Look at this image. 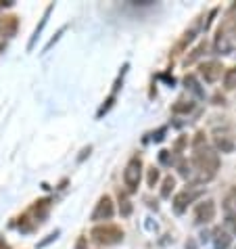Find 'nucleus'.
Wrapping results in <instances>:
<instances>
[{
	"instance_id": "obj_1",
	"label": "nucleus",
	"mask_w": 236,
	"mask_h": 249,
	"mask_svg": "<svg viewBox=\"0 0 236 249\" xmlns=\"http://www.w3.org/2000/svg\"><path fill=\"white\" fill-rule=\"evenodd\" d=\"M192 151H194V155L190 159V163H192V182H199V184L209 182L219 170V155L215 153L211 147H207L203 132H199L197 138H194Z\"/></svg>"
},
{
	"instance_id": "obj_2",
	"label": "nucleus",
	"mask_w": 236,
	"mask_h": 249,
	"mask_svg": "<svg viewBox=\"0 0 236 249\" xmlns=\"http://www.w3.org/2000/svg\"><path fill=\"white\" fill-rule=\"evenodd\" d=\"M90 234L99 245H117L123 241V231L115 224H99L92 228Z\"/></svg>"
},
{
	"instance_id": "obj_3",
	"label": "nucleus",
	"mask_w": 236,
	"mask_h": 249,
	"mask_svg": "<svg viewBox=\"0 0 236 249\" xmlns=\"http://www.w3.org/2000/svg\"><path fill=\"white\" fill-rule=\"evenodd\" d=\"M140 178H142V159L138 155H134L126 163V170H123V184H126L128 193H136L138 191Z\"/></svg>"
},
{
	"instance_id": "obj_4",
	"label": "nucleus",
	"mask_w": 236,
	"mask_h": 249,
	"mask_svg": "<svg viewBox=\"0 0 236 249\" xmlns=\"http://www.w3.org/2000/svg\"><path fill=\"white\" fill-rule=\"evenodd\" d=\"M115 213V205H113V199H111L109 195H102L99 199V203H96L92 216H90V220L92 222H105V220H111Z\"/></svg>"
},
{
	"instance_id": "obj_5",
	"label": "nucleus",
	"mask_w": 236,
	"mask_h": 249,
	"mask_svg": "<svg viewBox=\"0 0 236 249\" xmlns=\"http://www.w3.org/2000/svg\"><path fill=\"white\" fill-rule=\"evenodd\" d=\"M194 224H209L211 220L215 218V203L211 199H205V201H201L194 205Z\"/></svg>"
},
{
	"instance_id": "obj_6",
	"label": "nucleus",
	"mask_w": 236,
	"mask_h": 249,
	"mask_svg": "<svg viewBox=\"0 0 236 249\" xmlns=\"http://www.w3.org/2000/svg\"><path fill=\"white\" fill-rule=\"evenodd\" d=\"M201 197V191L197 189H184L180 191L176 197H173V210H176V213H184L186 210H188V205L194 201V199Z\"/></svg>"
},
{
	"instance_id": "obj_7",
	"label": "nucleus",
	"mask_w": 236,
	"mask_h": 249,
	"mask_svg": "<svg viewBox=\"0 0 236 249\" xmlns=\"http://www.w3.org/2000/svg\"><path fill=\"white\" fill-rule=\"evenodd\" d=\"M128 63L121 67V73H119V78L115 80V84H113V90H111V94L107 96L105 99V103H102V107L99 109V111H96V117H102L105 113H109V109L115 105V99H117V92H119V88H121V84H123V75H126V71H128Z\"/></svg>"
},
{
	"instance_id": "obj_8",
	"label": "nucleus",
	"mask_w": 236,
	"mask_h": 249,
	"mask_svg": "<svg viewBox=\"0 0 236 249\" xmlns=\"http://www.w3.org/2000/svg\"><path fill=\"white\" fill-rule=\"evenodd\" d=\"M51 210H52V199L51 197H44V199H38V201L32 205L30 213L34 216V222L42 224V222H46V218H48V213H51Z\"/></svg>"
},
{
	"instance_id": "obj_9",
	"label": "nucleus",
	"mask_w": 236,
	"mask_h": 249,
	"mask_svg": "<svg viewBox=\"0 0 236 249\" xmlns=\"http://www.w3.org/2000/svg\"><path fill=\"white\" fill-rule=\"evenodd\" d=\"M54 11V2H51L44 9V15H42V19H40V23L36 25V30H34V34H32V38H30V42H27V53H32L34 51V46H36V42L40 40V36H42V32H44V27H46V23H48V17H51V13Z\"/></svg>"
},
{
	"instance_id": "obj_10",
	"label": "nucleus",
	"mask_w": 236,
	"mask_h": 249,
	"mask_svg": "<svg viewBox=\"0 0 236 249\" xmlns=\"http://www.w3.org/2000/svg\"><path fill=\"white\" fill-rule=\"evenodd\" d=\"M215 53H219V54H230L232 53V42H230V36H228L226 25H219L218 34H215Z\"/></svg>"
},
{
	"instance_id": "obj_11",
	"label": "nucleus",
	"mask_w": 236,
	"mask_h": 249,
	"mask_svg": "<svg viewBox=\"0 0 236 249\" xmlns=\"http://www.w3.org/2000/svg\"><path fill=\"white\" fill-rule=\"evenodd\" d=\"M221 69H224V67H221L219 61H207V63L201 65V75H203V80H205V82L213 84V82H218V80H219Z\"/></svg>"
},
{
	"instance_id": "obj_12",
	"label": "nucleus",
	"mask_w": 236,
	"mask_h": 249,
	"mask_svg": "<svg viewBox=\"0 0 236 249\" xmlns=\"http://www.w3.org/2000/svg\"><path fill=\"white\" fill-rule=\"evenodd\" d=\"M19 30V17L17 15H4L0 17V34L4 38H13Z\"/></svg>"
},
{
	"instance_id": "obj_13",
	"label": "nucleus",
	"mask_w": 236,
	"mask_h": 249,
	"mask_svg": "<svg viewBox=\"0 0 236 249\" xmlns=\"http://www.w3.org/2000/svg\"><path fill=\"white\" fill-rule=\"evenodd\" d=\"M211 239H213V249H230V245H232V234L221 226L215 228Z\"/></svg>"
},
{
	"instance_id": "obj_14",
	"label": "nucleus",
	"mask_w": 236,
	"mask_h": 249,
	"mask_svg": "<svg viewBox=\"0 0 236 249\" xmlns=\"http://www.w3.org/2000/svg\"><path fill=\"white\" fill-rule=\"evenodd\" d=\"M226 226L230 234H236V207L232 205L230 199L226 201Z\"/></svg>"
},
{
	"instance_id": "obj_15",
	"label": "nucleus",
	"mask_w": 236,
	"mask_h": 249,
	"mask_svg": "<svg viewBox=\"0 0 236 249\" xmlns=\"http://www.w3.org/2000/svg\"><path fill=\"white\" fill-rule=\"evenodd\" d=\"M215 147H218L221 153H232L234 151V141H232V136H215Z\"/></svg>"
},
{
	"instance_id": "obj_16",
	"label": "nucleus",
	"mask_w": 236,
	"mask_h": 249,
	"mask_svg": "<svg viewBox=\"0 0 236 249\" xmlns=\"http://www.w3.org/2000/svg\"><path fill=\"white\" fill-rule=\"evenodd\" d=\"M197 30H199V25H192L188 32H184L182 40H180V42L176 44V53H173V54H180V51H184L186 44H190V42H192V38H194V34H197Z\"/></svg>"
},
{
	"instance_id": "obj_17",
	"label": "nucleus",
	"mask_w": 236,
	"mask_h": 249,
	"mask_svg": "<svg viewBox=\"0 0 236 249\" xmlns=\"http://www.w3.org/2000/svg\"><path fill=\"white\" fill-rule=\"evenodd\" d=\"M184 84H186V88H190V90L197 94L199 99H203V96H205V90L201 88V84L197 82V78H194V75H186V78H184Z\"/></svg>"
},
{
	"instance_id": "obj_18",
	"label": "nucleus",
	"mask_w": 236,
	"mask_h": 249,
	"mask_svg": "<svg viewBox=\"0 0 236 249\" xmlns=\"http://www.w3.org/2000/svg\"><path fill=\"white\" fill-rule=\"evenodd\" d=\"M194 109V103L192 101H178L176 105L171 107V113H176V115H180V113H190Z\"/></svg>"
},
{
	"instance_id": "obj_19",
	"label": "nucleus",
	"mask_w": 236,
	"mask_h": 249,
	"mask_svg": "<svg viewBox=\"0 0 236 249\" xmlns=\"http://www.w3.org/2000/svg\"><path fill=\"white\" fill-rule=\"evenodd\" d=\"M117 197H119V213H121L123 218H128L130 213H132V203H130V199L126 197V193H121V191H119V195H117Z\"/></svg>"
},
{
	"instance_id": "obj_20",
	"label": "nucleus",
	"mask_w": 236,
	"mask_h": 249,
	"mask_svg": "<svg viewBox=\"0 0 236 249\" xmlns=\"http://www.w3.org/2000/svg\"><path fill=\"white\" fill-rule=\"evenodd\" d=\"M173 186H176V178H173V176H165V178H163V186H161V197H163V199L171 197Z\"/></svg>"
},
{
	"instance_id": "obj_21",
	"label": "nucleus",
	"mask_w": 236,
	"mask_h": 249,
	"mask_svg": "<svg viewBox=\"0 0 236 249\" xmlns=\"http://www.w3.org/2000/svg\"><path fill=\"white\" fill-rule=\"evenodd\" d=\"M224 86L228 88V90L236 88V67L226 69V73H224Z\"/></svg>"
},
{
	"instance_id": "obj_22",
	"label": "nucleus",
	"mask_w": 236,
	"mask_h": 249,
	"mask_svg": "<svg viewBox=\"0 0 236 249\" xmlns=\"http://www.w3.org/2000/svg\"><path fill=\"white\" fill-rule=\"evenodd\" d=\"M65 32H67V25H63V27H59V32H57V34H54V36H52V40H51V42H48V44L44 46V51H42V53H48V51H51V48H52L54 44H57V42H59V38H61V36H63V34H65Z\"/></svg>"
},
{
	"instance_id": "obj_23",
	"label": "nucleus",
	"mask_w": 236,
	"mask_h": 249,
	"mask_svg": "<svg viewBox=\"0 0 236 249\" xmlns=\"http://www.w3.org/2000/svg\"><path fill=\"white\" fill-rule=\"evenodd\" d=\"M17 226H19V231H21V232H32L34 231V224H30V220H27V213H23V216L19 218Z\"/></svg>"
},
{
	"instance_id": "obj_24",
	"label": "nucleus",
	"mask_w": 236,
	"mask_h": 249,
	"mask_svg": "<svg viewBox=\"0 0 236 249\" xmlns=\"http://www.w3.org/2000/svg\"><path fill=\"white\" fill-rule=\"evenodd\" d=\"M205 48H207V44H205V42H203V44H199L197 48H194V51H192V54H190L188 59H186V65H188V63H194V61H197V59L201 57V54H203V51H205Z\"/></svg>"
},
{
	"instance_id": "obj_25",
	"label": "nucleus",
	"mask_w": 236,
	"mask_h": 249,
	"mask_svg": "<svg viewBox=\"0 0 236 249\" xmlns=\"http://www.w3.org/2000/svg\"><path fill=\"white\" fill-rule=\"evenodd\" d=\"M59 234H61V231H59V228H57V231H54V232H51V234H48V237L44 239V241H40V243L36 245L38 249H42V247H46V245H51L52 243V241H57L59 239Z\"/></svg>"
},
{
	"instance_id": "obj_26",
	"label": "nucleus",
	"mask_w": 236,
	"mask_h": 249,
	"mask_svg": "<svg viewBox=\"0 0 236 249\" xmlns=\"http://www.w3.org/2000/svg\"><path fill=\"white\" fill-rule=\"evenodd\" d=\"M157 180H159V170L152 165V168H149V176H147V182H149V186H155L157 184Z\"/></svg>"
},
{
	"instance_id": "obj_27",
	"label": "nucleus",
	"mask_w": 236,
	"mask_h": 249,
	"mask_svg": "<svg viewBox=\"0 0 236 249\" xmlns=\"http://www.w3.org/2000/svg\"><path fill=\"white\" fill-rule=\"evenodd\" d=\"M159 161H161L163 165H171V161H173V155H171V151H161L159 153Z\"/></svg>"
},
{
	"instance_id": "obj_28",
	"label": "nucleus",
	"mask_w": 236,
	"mask_h": 249,
	"mask_svg": "<svg viewBox=\"0 0 236 249\" xmlns=\"http://www.w3.org/2000/svg\"><path fill=\"white\" fill-rule=\"evenodd\" d=\"M90 153H92V144H88V147H84V149H82V153H80V157H78V163H82V161H84V159H86Z\"/></svg>"
},
{
	"instance_id": "obj_29",
	"label": "nucleus",
	"mask_w": 236,
	"mask_h": 249,
	"mask_svg": "<svg viewBox=\"0 0 236 249\" xmlns=\"http://www.w3.org/2000/svg\"><path fill=\"white\" fill-rule=\"evenodd\" d=\"M165 132H168V128H165V126H163V128H159L157 132L152 134V141H155V142H161V141H163V134H165Z\"/></svg>"
},
{
	"instance_id": "obj_30",
	"label": "nucleus",
	"mask_w": 236,
	"mask_h": 249,
	"mask_svg": "<svg viewBox=\"0 0 236 249\" xmlns=\"http://www.w3.org/2000/svg\"><path fill=\"white\" fill-rule=\"evenodd\" d=\"M73 249H88V239H86V237H78Z\"/></svg>"
},
{
	"instance_id": "obj_31",
	"label": "nucleus",
	"mask_w": 236,
	"mask_h": 249,
	"mask_svg": "<svg viewBox=\"0 0 236 249\" xmlns=\"http://www.w3.org/2000/svg\"><path fill=\"white\" fill-rule=\"evenodd\" d=\"M13 4H15V0H0V9H9Z\"/></svg>"
},
{
	"instance_id": "obj_32",
	"label": "nucleus",
	"mask_w": 236,
	"mask_h": 249,
	"mask_svg": "<svg viewBox=\"0 0 236 249\" xmlns=\"http://www.w3.org/2000/svg\"><path fill=\"white\" fill-rule=\"evenodd\" d=\"M230 201H232V205L236 207V186H232V191H230Z\"/></svg>"
},
{
	"instance_id": "obj_33",
	"label": "nucleus",
	"mask_w": 236,
	"mask_h": 249,
	"mask_svg": "<svg viewBox=\"0 0 236 249\" xmlns=\"http://www.w3.org/2000/svg\"><path fill=\"white\" fill-rule=\"evenodd\" d=\"M186 249H197V243H194L192 239H188V241H186Z\"/></svg>"
},
{
	"instance_id": "obj_34",
	"label": "nucleus",
	"mask_w": 236,
	"mask_h": 249,
	"mask_svg": "<svg viewBox=\"0 0 236 249\" xmlns=\"http://www.w3.org/2000/svg\"><path fill=\"white\" fill-rule=\"evenodd\" d=\"M0 249H11V245L6 243V241H4L2 237H0Z\"/></svg>"
},
{
	"instance_id": "obj_35",
	"label": "nucleus",
	"mask_w": 236,
	"mask_h": 249,
	"mask_svg": "<svg viewBox=\"0 0 236 249\" xmlns=\"http://www.w3.org/2000/svg\"><path fill=\"white\" fill-rule=\"evenodd\" d=\"M4 51V42H0V53H2Z\"/></svg>"
}]
</instances>
